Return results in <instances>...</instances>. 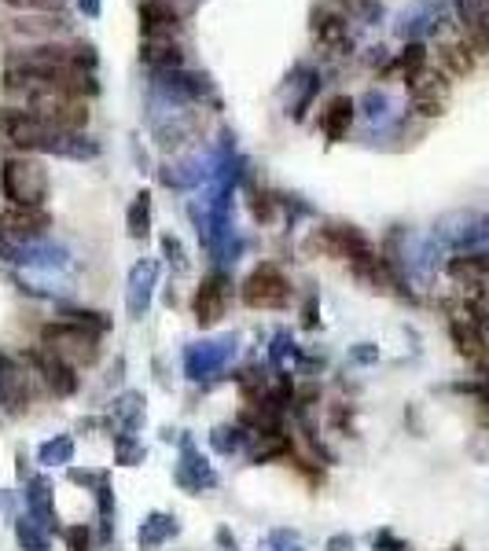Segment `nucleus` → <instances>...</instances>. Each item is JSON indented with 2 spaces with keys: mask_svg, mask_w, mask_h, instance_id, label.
Listing matches in <instances>:
<instances>
[{
  "mask_svg": "<svg viewBox=\"0 0 489 551\" xmlns=\"http://www.w3.org/2000/svg\"><path fill=\"white\" fill-rule=\"evenodd\" d=\"M0 192L12 206H41L48 195V169L30 155H12L0 169Z\"/></svg>",
  "mask_w": 489,
  "mask_h": 551,
  "instance_id": "f257e3e1",
  "label": "nucleus"
},
{
  "mask_svg": "<svg viewBox=\"0 0 489 551\" xmlns=\"http://www.w3.org/2000/svg\"><path fill=\"white\" fill-rule=\"evenodd\" d=\"M41 346L52 349L59 360H67L70 368H89L100 360V335L92 327L74 324V320L41 327Z\"/></svg>",
  "mask_w": 489,
  "mask_h": 551,
  "instance_id": "f03ea898",
  "label": "nucleus"
},
{
  "mask_svg": "<svg viewBox=\"0 0 489 551\" xmlns=\"http://www.w3.org/2000/svg\"><path fill=\"white\" fill-rule=\"evenodd\" d=\"M26 107L59 133H78V129L89 125V103H85V96H74V92L41 89L34 96H26Z\"/></svg>",
  "mask_w": 489,
  "mask_h": 551,
  "instance_id": "7ed1b4c3",
  "label": "nucleus"
},
{
  "mask_svg": "<svg viewBox=\"0 0 489 551\" xmlns=\"http://www.w3.org/2000/svg\"><path fill=\"white\" fill-rule=\"evenodd\" d=\"M59 129L41 122L30 107H4L0 111V144L19 147V151H41V147H56Z\"/></svg>",
  "mask_w": 489,
  "mask_h": 551,
  "instance_id": "20e7f679",
  "label": "nucleus"
},
{
  "mask_svg": "<svg viewBox=\"0 0 489 551\" xmlns=\"http://www.w3.org/2000/svg\"><path fill=\"white\" fill-rule=\"evenodd\" d=\"M243 302L251 309H287L291 305V280L273 261H265L243 280Z\"/></svg>",
  "mask_w": 489,
  "mask_h": 551,
  "instance_id": "39448f33",
  "label": "nucleus"
},
{
  "mask_svg": "<svg viewBox=\"0 0 489 551\" xmlns=\"http://www.w3.org/2000/svg\"><path fill=\"white\" fill-rule=\"evenodd\" d=\"M228 302H232V280H228L225 272H214V276H206L199 283V291L192 298V313L199 324L210 327L228 313Z\"/></svg>",
  "mask_w": 489,
  "mask_h": 551,
  "instance_id": "423d86ee",
  "label": "nucleus"
},
{
  "mask_svg": "<svg viewBox=\"0 0 489 551\" xmlns=\"http://www.w3.org/2000/svg\"><path fill=\"white\" fill-rule=\"evenodd\" d=\"M26 364H30V368L45 379L52 394L70 397L74 390H78V375H74V368H70L67 360H59L52 349H45V346L30 349V353H26Z\"/></svg>",
  "mask_w": 489,
  "mask_h": 551,
  "instance_id": "0eeeda50",
  "label": "nucleus"
},
{
  "mask_svg": "<svg viewBox=\"0 0 489 551\" xmlns=\"http://www.w3.org/2000/svg\"><path fill=\"white\" fill-rule=\"evenodd\" d=\"M48 232V214L41 206H12L0 214V236L26 243V239H41Z\"/></svg>",
  "mask_w": 489,
  "mask_h": 551,
  "instance_id": "6e6552de",
  "label": "nucleus"
},
{
  "mask_svg": "<svg viewBox=\"0 0 489 551\" xmlns=\"http://www.w3.org/2000/svg\"><path fill=\"white\" fill-rule=\"evenodd\" d=\"M449 338H453L456 353H460L464 360H471V364H486L489 360V342L475 320L453 316V320H449Z\"/></svg>",
  "mask_w": 489,
  "mask_h": 551,
  "instance_id": "1a4fd4ad",
  "label": "nucleus"
},
{
  "mask_svg": "<svg viewBox=\"0 0 489 551\" xmlns=\"http://www.w3.org/2000/svg\"><path fill=\"white\" fill-rule=\"evenodd\" d=\"M0 405L8 408L12 416H23L26 405H30V383H26V372L8 357H0Z\"/></svg>",
  "mask_w": 489,
  "mask_h": 551,
  "instance_id": "9d476101",
  "label": "nucleus"
},
{
  "mask_svg": "<svg viewBox=\"0 0 489 551\" xmlns=\"http://www.w3.org/2000/svg\"><path fill=\"white\" fill-rule=\"evenodd\" d=\"M140 19H144V34H148V41H173V34L181 30V15L173 12L166 0H144Z\"/></svg>",
  "mask_w": 489,
  "mask_h": 551,
  "instance_id": "9b49d317",
  "label": "nucleus"
},
{
  "mask_svg": "<svg viewBox=\"0 0 489 551\" xmlns=\"http://www.w3.org/2000/svg\"><path fill=\"white\" fill-rule=\"evenodd\" d=\"M445 92H449V85H445L442 74H427V70H423L420 78L412 81V100H416V111H420L423 118H438V114H442Z\"/></svg>",
  "mask_w": 489,
  "mask_h": 551,
  "instance_id": "f8f14e48",
  "label": "nucleus"
},
{
  "mask_svg": "<svg viewBox=\"0 0 489 551\" xmlns=\"http://www.w3.org/2000/svg\"><path fill=\"white\" fill-rule=\"evenodd\" d=\"M438 59L445 63L449 74H471V67H475V48L467 45V41H445V45L438 48Z\"/></svg>",
  "mask_w": 489,
  "mask_h": 551,
  "instance_id": "ddd939ff",
  "label": "nucleus"
},
{
  "mask_svg": "<svg viewBox=\"0 0 489 551\" xmlns=\"http://www.w3.org/2000/svg\"><path fill=\"white\" fill-rule=\"evenodd\" d=\"M350 122H353V103L346 100V96H339V100H331L328 114H324V133H328L331 144H339L342 136H346Z\"/></svg>",
  "mask_w": 489,
  "mask_h": 551,
  "instance_id": "4468645a",
  "label": "nucleus"
},
{
  "mask_svg": "<svg viewBox=\"0 0 489 551\" xmlns=\"http://www.w3.org/2000/svg\"><path fill=\"white\" fill-rule=\"evenodd\" d=\"M129 232L133 236H148V195H140L137 206H133V214H129Z\"/></svg>",
  "mask_w": 489,
  "mask_h": 551,
  "instance_id": "2eb2a0df",
  "label": "nucleus"
},
{
  "mask_svg": "<svg viewBox=\"0 0 489 551\" xmlns=\"http://www.w3.org/2000/svg\"><path fill=\"white\" fill-rule=\"evenodd\" d=\"M12 8H26V12H52L63 0H8Z\"/></svg>",
  "mask_w": 489,
  "mask_h": 551,
  "instance_id": "dca6fc26",
  "label": "nucleus"
},
{
  "mask_svg": "<svg viewBox=\"0 0 489 551\" xmlns=\"http://www.w3.org/2000/svg\"><path fill=\"white\" fill-rule=\"evenodd\" d=\"M67 540H70V551H89V537H85V529H70Z\"/></svg>",
  "mask_w": 489,
  "mask_h": 551,
  "instance_id": "f3484780",
  "label": "nucleus"
},
{
  "mask_svg": "<svg viewBox=\"0 0 489 551\" xmlns=\"http://www.w3.org/2000/svg\"><path fill=\"white\" fill-rule=\"evenodd\" d=\"M482 368H486V379H489V360H486V364H482Z\"/></svg>",
  "mask_w": 489,
  "mask_h": 551,
  "instance_id": "a211bd4d",
  "label": "nucleus"
}]
</instances>
